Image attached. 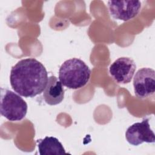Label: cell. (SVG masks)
Segmentation results:
<instances>
[{
    "label": "cell",
    "mask_w": 155,
    "mask_h": 155,
    "mask_svg": "<svg viewBox=\"0 0 155 155\" xmlns=\"http://www.w3.org/2000/svg\"><path fill=\"white\" fill-rule=\"evenodd\" d=\"M44 65L35 58L23 59L12 67L10 82L13 90L25 97H33L44 91L47 81Z\"/></svg>",
    "instance_id": "1"
},
{
    "label": "cell",
    "mask_w": 155,
    "mask_h": 155,
    "mask_svg": "<svg viewBox=\"0 0 155 155\" xmlns=\"http://www.w3.org/2000/svg\"><path fill=\"white\" fill-rule=\"evenodd\" d=\"M91 70L81 59L71 58L66 60L59 70V79L63 85L70 89H79L88 82Z\"/></svg>",
    "instance_id": "2"
},
{
    "label": "cell",
    "mask_w": 155,
    "mask_h": 155,
    "mask_svg": "<svg viewBox=\"0 0 155 155\" xmlns=\"http://www.w3.org/2000/svg\"><path fill=\"white\" fill-rule=\"evenodd\" d=\"M26 102L11 90L1 88V114L10 121H19L27 112Z\"/></svg>",
    "instance_id": "3"
},
{
    "label": "cell",
    "mask_w": 155,
    "mask_h": 155,
    "mask_svg": "<svg viewBox=\"0 0 155 155\" xmlns=\"http://www.w3.org/2000/svg\"><path fill=\"white\" fill-rule=\"evenodd\" d=\"M134 91L136 97L145 99L154 94L155 90V71L144 67L139 69L133 78Z\"/></svg>",
    "instance_id": "4"
},
{
    "label": "cell",
    "mask_w": 155,
    "mask_h": 155,
    "mask_svg": "<svg viewBox=\"0 0 155 155\" xmlns=\"http://www.w3.org/2000/svg\"><path fill=\"white\" fill-rule=\"evenodd\" d=\"M111 16L116 19L128 21L136 17L141 8L139 1H109L107 2Z\"/></svg>",
    "instance_id": "5"
},
{
    "label": "cell",
    "mask_w": 155,
    "mask_h": 155,
    "mask_svg": "<svg viewBox=\"0 0 155 155\" xmlns=\"http://www.w3.org/2000/svg\"><path fill=\"white\" fill-rule=\"evenodd\" d=\"M154 133L151 129L148 119H144L141 122H136L130 126L125 133L127 142L134 146H138L143 142L154 143Z\"/></svg>",
    "instance_id": "6"
},
{
    "label": "cell",
    "mask_w": 155,
    "mask_h": 155,
    "mask_svg": "<svg viewBox=\"0 0 155 155\" xmlns=\"http://www.w3.org/2000/svg\"><path fill=\"white\" fill-rule=\"evenodd\" d=\"M136 68L134 61L128 57L117 59L109 68V73L113 79L119 84L131 82Z\"/></svg>",
    "instance_id": "7"
},
{
    "label": "cell",
    "mask_w": 155,
    "mask_h": 155,
    "mask_svg": "<svg viewBox=\"0 0 155 155\" xmlns=\"http://www.w3.org/2000/svg\"><path fill=\"white\" fill-rule=\"evenodd\" d=\"M64 90L62 83L54 76L48 77L46 87L43 92L45 102L50 105L60 104L64 99Z\"/></svg>",
    "instance_id": "8"
},
{
    "label": "cell",
    "mask_w": 155,
    "mask_h": 155,
    "mask_svg": "<svg viewBox=\"0 0 155 155\" xmlns=\"http://www.w3.org/2000/svg\"><path fill=\"white\" fill-rule=\"evenodd\" d=\"M38 151L41 155L66 154L65 149L59 140L52 136H46L37 140Z\"/></svg>",
    "instance_id": "9"
}]
</instances>
